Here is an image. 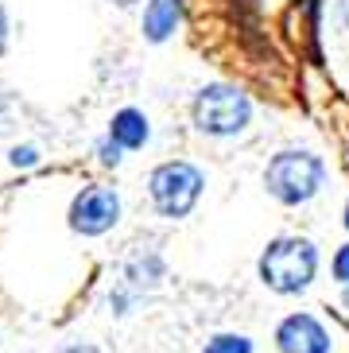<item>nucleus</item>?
I'll return each instance as SVG.
<instances>
[{"label": "nucleus", "instance_id": "nucleus-17", "mask_svg": "<svg viewBox=\"0 0 349 353\" xmlns=\"http://www.w3.org/2000/svg\"><path fill=\"white\" fill-rule=\"evenodd\" d=\"M109 4H117V8H124V12H128V8H136L140 0H109Z\"/></svg>", "mask_w": 349, "mask_h": 353}, {"label": "nucleus", "instance_id": "nucleus-14", "mask_svg": "<svg viewBox=\"0 0 349 353\" xmlns=\"http://www.w3.org/2000/svg\"><path fill=\"white\" fill-rule=\"evenodd\" d=\"M59 353H101V345H93V342H70L66 350H59Z\"/></svg>", "mask_w": 349, "mask_h": 353}, {"label": "nucleus", "instance_id": "nucleus-10", "mask_svg": "<svg viewBox=\"0 0 349 353\" xmlns=\"http://www.w3.org/2000/svg\"><path fill=\"white\" fill-rule=\"evenodd\" d=\"M93 156H97V163H101V167H121V159H124V148L117 144V140H113L109 132H105L101 140L93 144Z\"/></svg>", "mask_w": 349, "mask_h": 353}, {"label": "nucleus", "instance_id": "nucleus-13", "mask_svg": "<svg viewBox=\"0 0 349 353\" xmlns=\"http://www.w3.org/2000/svg\"><path fill=\"white\" fill-rule=\"evenodd\" d=\"M12 128V101H8V94L0 90V136Z\"/></svg>", "mask_w": 349, "mask_h": 353}, {"label": "nucleus", "instance_id": "nucleus-16", "mask_svg": "<svg viewBox=\"0 0 349 353\" xmlns=\"http://www.w3.org/2000/svg\"><path fill=\"white\" fill-rule=\"evenodd\" d=\"M338 20L341 28H349V0H338Z\"/></svg>", "mask_w": 349, "mask_h": 353}, {"label": "nucleus", "instance_id": "nucleus-6", "mask_svg": "<svg viewBox=\"0 0 349 353\" xmlns=\"http://www.w3.org/2000/svg\"><path fill=\"white\" fill-rule=\"evenodd\" d=\"M272 342H276L279 353H330L334 350L330 330L307 311H295V314H288V319H279Z\"/></svg>", "mask_w": 349, "mask_h": 353}, {"label": "nucleus", "instance_id": "nucleus-15", "mask_svg": "<svg viewBox=\"0 0 349 353\" xmlns=\"http://www.w3.org/2000/svg\"><path fill=\"white\" fill-rule=\"evenodd\" d=\"M4 47H8V12L0 4V54H4Z\"/></svg>", "mask_w": 349, "mask_h": 353}, {"label": "nucleus", "instance_id": "nucleus-12", "mask_svg": "<svg viewBox=\"0 0 349 353\" xmlns=\"http://www.w3.org/2000/svg\"><path fill=\"white\" fill-rule=\"evenodd\" d=\"M8 163L16 167V171H28V167L39 163V148H35V144H16L8 152Z\"/></svg>", "mask_w": 349, "mask_h": 353}, {"label": "nucleus", "instance_id": "nucleus-11", "mask_svg": "<svg viewBox=\"0 0 349 353\" xmlns=\"http://www.w3.org/2000/svg\"><path fill=\"white\" fill-rule=\"evenodd\" d=\"M330 276H334V283H338V288L349 291V241L334 249V256H330Z\"/></svg>", "mask_w": 349, "mask_h": 353}, {"label": "nucleus", "instance_id": "nucleus-5", "mask_svg": "<svg viewBox=\"0 0 349 353\" xmlns=\"http://www.w3.org/2000/svg\"><path fill=\"white\" fill-rule=\"evenodd\" d=\"M121 194L105 183H90L78 194L70 198V210H66V221L78 237H105L109 229H117L121 221Z\"/></svg>", "mask_w": 349, "mask_h": 353}, {"label": "nucleus", "instance_id": "nucleus-18", "mask_svg": "<svg viewBox=\"0 0 349 353\" xmlns=\"http://www.w3.org/2000/svg\"><path fill=\"white\" fill-rule=\"evenodd\" d=\"M341 225L349 229V202H346V210H341Z\"/></svg>", "mask_w": 349, "mask_h": 353}, {"label": "nucleus", "instance_id": "nucleus-4", "mask_svg": "<svg viewBox=\"0 0 349 353\" xmlns=\"http://www.w3.org/2000/svg\"><path fill=\"white\" fill-rule=\"evenodd\" d=\"M202 190H206V175L190 159H167V163L152 167V175H148V202L167 221H183L198 206Z\"/></svg>", "mask_w": 349, "mask_h": 353}, {"label": "nucleus", "instance_id": "nucleus-1", "mask_svg": "<svg viewBox=\"0 0 349 353\" xmlns=\"http://www.w3.org/2000/svg\"><path fill=\"white\" fill-rule=\"evenodd\" d=\"M257 272L268 291L303 295L315 283V276H319V245L310 237H295V233L272 237L257 260Z\"/></svg>", "mask_w": 349, "mask_h": 353}, {"label": "nucleus", "instance_id": "nucleus-7", "mask_svg": "<svg viewBox=\"0 0 349 353\" xmlns=\"http://www.w3.org/2000/svg\"><path fill=\"white\" fill-rule=\"evenodd\" d=\"M183 23V4L179 0H148L144 4V16H140V35L148 43H167Z\"/></svg>", "mask_w": 349, "mask_h": 353}, {"label": "nucleus", "instance_id": "nucleus-2", "mask_svg": "<svg viewBox=\"0 0 349 353\" xmlns=\"http://www.w3.org/2000/svg\"><path fill=\"white\" fill-rule=\"evenodd\" d=\"M326 187V163L310 148H283L264 167V190L279 206H307Z\"/></svg>", "mask_w": 349, "mask_h": 353}, {"label": "nucleus", "instance_id": "nucleus-8", "mask_svg": "<svg viewBox=\"0 0 349 353\" xmlns=\"http://www.w3.org/2000/svg\"><path fill=\"white\" fill-rule=\"evenodd\" d=\"M109 136H113L124 152H140L152 140V121H148L144 109H132V105L128 109H117L113 121H109Z\"/></svg>", "mask_w": 349, "mask_h": 353}, {"label": "nucleus", "instance_id": "nucleus-3", "mask_svg": "<svg viewBox=\"0 0 349 353\" xmlns=\"http://www.w3.org/2000/svg\"><path fill=\"white\" fill-rule=\"evenodd\" d=\"M190 121L210 140H233L252 125V101L245 90L229 82H210L190 101Z\"/></svg>", "mask_w": 349, "mask_h": 353}, {"label": "nucleus", "instance_id": "nucleus-9", "mask_svg": "<svg viewBox=\"0 0 349 353\" xmlns=\"http://www.w3.org/2000/svg\"><path fill=\"white\" fill-rule=\"evenodd\" d=\"M252 350H257L252 338L237 334V330H221L214 338H206V345H202V353H252Z\"/></svg>", "mask_w": 349, "mask_h": 353}]
</instances>
